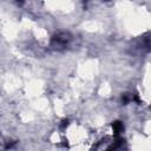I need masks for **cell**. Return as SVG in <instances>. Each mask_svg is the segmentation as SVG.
Returning a JSON list of instances; mask_svg holds the SVG:
<instances>
[{"label":"cell","mask_w":151,"mask_h":151,"mask_svg":"<svg viewBox=\"0 0 151 151\" xmlns=\"http://www.w3.org/2000/svg\"><path fill=\"white\" fill-rule=\"evenodd\" d=\"M112 127H113V131H114V133L116 134H119L120 132H123V130H124V125H123V123L122 122H114V123H112Z\"/></svg>","instance_id":"6da1fadb"},{"label":"cell","mask_w":151,"mask_h":151,"mask_svg":"<svg viewBox=\"0 0 151 151\" xmlns=\"http://www.w3.org/2000/svg\"><path fill=\"white\" fill-rule=\"evenodd\" d=\"M18 1H19V0H18ZM20 1H22V0H20Z\"/></svg>","instance_id":"7a4b0ae2"}]
</instances>
